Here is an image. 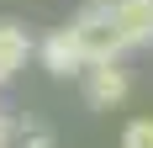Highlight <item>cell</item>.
<instances>
[{
  "label": "cell",
  "instance_id": "obj_1",
  "mask_svg": "<svg viewBox=\"0 0 153 148\" xmlns=\"http://www.w3.org/2000/svg\"><path fill=\"white\" fill-rule=\"evenodd\" d=\"M63 32H69V43H74V53H79L85 64L122 58V53H127V37H122V27H116L111 5H85V11H79Z\"/></svg>",
  "mask_w": 153,
  "mask_h": 148
},
{
  "label": "cell",
  "instance_id": "obj_2",
  "mask_svg": "<svg viewBox=\"0 0 153 148\" xmlns=\"http://www.w3.org/2000/svg\"><path fill=\"white\" fill-rule=\"evenodd\" d=\"M127 90H132V79H127L122 58H100V64H85V69H79V95H85L90 111H111V106H122Z\"/></svg>",
  "mask_w": 153,
  "mask_h": 148
},
{
  "label": "cell",
  "instance_id": "obj_3",
  "mask_svg": "<svg viewBox=\"0 0 153 148\" xmlns=\"http://www.w3.org/2000/svg\"><path fill=\"white\" fill-rule=\"evenodd\" d=\"M32 53H37L32 32L21 27V21H0V90L11 85L21 69H27V58H32Z\"/></svg>",
  "mask_w": 153,
  "mask_h": 148
},
{
  "label": "cell",
  "instance_id": "obj_4",
  "mask_svg": "<svg viewBox=\"0 0 153 148\" xmlns=\"http://www.w3.org/2000/svg\"><path fill=\"white\" fill-rule=\"evenodd\" d=\"M37 53H42V69L53 74V79H69V74H79L85 69V58H79L74 53V43H69V32H53V37H42V43H37Z\"/></svg>",
  "mask_w": 153,
  "mask_h": 148
},
{
  "label": "cell",
  "instance_id": "obj_5",
  "mask_svg": "<svg viewBox=\"0 0 153 148\" xmlns=\"http://www.w3.org/2000/svg\"><path fill=\"white\" fill-rule=\"evenodd\" d=\"M122 148H153V117H137V122H127V132H122Z\"/></svg>",
  "mask_w": 153,
  "mask_h": 148
},
{
  "label": "cell",
  "instance_id": "obj_6",
  "mask_svg": "<svg viewBox=\"0 0 153 148\" xmlns=\"http://www.w3.org/2000/svg\"><path fill=\"white\" fill-rule=\"evenodd\" d=\"M11 138H16V122H11V111L0 106V148H11Z\"/></svg>",
  "mask_w": 153,
  "mask_h": 148
},
{
  "label": "cell",
  "instance_id": "obj_7",
  "mask_svg": "<svg viewBox=\"0 0 153 148\" xmlns=\"http://www.w3.org/2000/svg\"><path fill=\"white\" fill-rule=\"evenodd\" d=\"M21 148H53V143H48L42 132H32V138H27V143H21Z\"/></svg>",
  "mask_w": 153,
  "mask_h": 148
},
{
  "label": "cell",
  "instance_id": "obj_8",
  "mask_svg": "<svg viewBox=\"0 0 153 148\" xmlns=\"http://www.w3.org/2000/svg\"><path fill=\"white\" fill-rule=\"evenodd\" d=\"M90 5H116V0H90Z\"/></svg>",
  "mask_w": 153,
  "mask_h": 148
}]
</instances>
